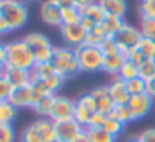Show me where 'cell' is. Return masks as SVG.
Returning a JSON list of instances; mask_svg holds the SVG:
<instances>
[{"label":"cell","instance_id":"13","mask_svg":"<svg viewBox=\"0 0 155 142\" xmlns=\"http://www.w3.org/2000/svg\"><path fill=\"white\" fill-rule=\"evenodd\" d=\"M142 39H143V35H142L140 29L134 27V25H128V24H125V27L115 35V40H117L118 44L125 45L127 49L137 47L138 42H140Z\"/></svg>","mask_w":155,"mask_h":142},{"label":"cell","instance_id":"39","mask_svg":"<svg viewBox=\"0 0 155 142\" xmlns=\"http://www.w3.org/2000/svg\"><path fill=\"white\" fill-rule=\"evenodd\" d=\"M12 90H14V87H12L10 82L7 80V77L2 74L0 75V100H8Z\"/></svg>","mask_w":155,"mask_h":142},{"label":"cell","instance_id":"50","mask_svg":"<svg viewBox=\"0 0 155 142\" xmlns=\"http://www.w3.org/2000/svg\"><path fill=\"white\" fill-rule=\"evenodd\" d=\"M55 4L64 10V8H68V7H75L74 5V0H54Z\"/></svg>","mask_w":155,"mask_h":142},{"label":"cell","instance_id":"24","mask_svg":"<svg viewBox=\"0 0 155 142\" xmlns=\"http://www.w3.org/2000/svg\"><path fill=\"white\" fill-rule=\"evenodd\" d=\"M80 12H82V15H84V17L92 19V20H94L95 24H98V25H100L102 22L107 19V14H105L104 8L98 5V2H95V4L88 5L87 8H84V10H80Z\"/></svg>","mask_w":155,"mask_h":142},{"label":"cell","instance_id":"20","mask_svg":"<svg viewBox=\"0 0 155 142\" xmlns=\"http://www.w3.org/2000/svg\"><path fill=\"white\" fill-rule=\"evenodd\" d=\"M18 117V109L10 100H0V124L12 125Z\"/></svg>","mask_w":155,"mask_h":142},{"label":"cell","instance_id":"49","mask_svg":"<svg viewBox=\"0 0 155 142\" xmlns=\"http://www.w3.org/2000/svg\"><path fill=\"white\" fill-rule=\"evenodd\" d=\"M147 94L155 100V79H152V80H147Z\"/></svg>","mask_w":155,"mask_h":142},{"label":"cell","instance_id":"51","mask_svg":"<svg viewBox=\"0 0 155 142\" xmlns=\"http://www.w3.org/2000/svg\"><path fill=\"white\" fill-rule=\"evenodd\" d=\"M125 142H143V140L140 139V135H132V137H128Z\"/></svg>","mask_w":155,"mask_h":142},{"label":"cell","instance_id":"46","mask_svg":"<svg viewBox=\"0 0 155 142\" xmlns=\"http://www.w3.org/2000/svg\"><path fill=\"white\" fill-rule=\"evenodd\" d=\"M10 27H8V24H7V20H5L2 15H0V37H4V35H7V34H10Z\"/></svg>","mask_w":155,"mask_h":142},{"label":"cell","instance_id":"11","mask_svg":"<svg viewBox=\"0 0 155 142\" xmlns=\"http://www.w3.org/2000/svg\"><path fill=\"white\" fill-rule=\"evenodd\" d=\"M90 95L95 99L97 102V110L102 112V114L108 115L112 110H114L117 105L112 100L110 92H108V85H98V87H94L90 90Z\"/></svg>","mask_w":155,"mask_h":142},{"label":"cell","instance_id":"27","mask_svg":"<svg viewBox=\"0 0 155 142\" xmlns=\"http://www.w3.org/2000/svg\"><path fill=\"white\" fill-rule=\"evenodd\" d=\"M118 77L124 79L125 82L127 80H132V79H137L140 77V72H138V65L134 64V62H130L127 59V60L124 62V65H122L120 72H118Z\"/></svg>","mask_w":155,"mask_h":142},{"label":"cell","instance_id":"12","mask_svg":"<svg viewBox=\"0 0 155 142\" xmlns=\"http://www.w3.org/2000/svg\"><path fill=\"white\" fill-rule=\"evenodd\" d=\"M108 92H110V97H112V100L115 102V105H127L128 100H130V97H132L127 90V82H125L124 79H120L118 75L110 80V84H108Z\"/></svg>","mask_w":155,"mask_h":142},{"label":"cell","instance_id":"23","mask_svg":"<svg viewBox=\"0 0 155 142\" xmlns=\"http://www.w3.org/2000/svg\"><path fill=\"white\" fill-rule=\"evenodd\" d=\"M87 134L92 142H117L118 139L107 132L104 127H87Z\"/></svg>","mask_w":155,"mask_h":142},{"label":"cell","instance_id":"21","mask_svg":"<svg viewBox=\"0 0 155 142\" xmlns=\"http://www.w3.org/2000/svg\"><path fill=\"white\" fill-rule=\"evenodd\" d=\"M100 25L104 27V30L107 32L108 37H110V39H115V35H117L118 32H120L122 29L125 27V20H124L122 17H107Z\"/></svg>","mask_w":155,"mask_h":142},{"label":"cell","instance_id":"35","mask_svg":"<svg viewBox=\"0 0 155 142\" xmlns=\"http://www.w3.org/2000/svg\"><path fill=\"white\" fill-rule=\"evenodd\" d=\"M104 129H105L107 132H110L112 135L118 137V135L124 132L125 124H122L118 119H114V117H108V115H107V120H105V124H104Z\"/></svg>","mask_w":155,"mask_h":142},{"label":"cell","instance_id":"40","mask_svg":"<svg viewBox=\"0 0 155 142\" xmlns=\"http://www.w3.org/2000/svg\"><path fill=\"white\" fill-rule=\"evenodd\" d=\"M127 59H128L130 62H134V64H137V65H142L145 60H147V57H145V55L142 54V52L138 50L137 47H134V49H130V50H128Z\"/></svg>","mask_w":155,"mask_h":142},{"label":"cell","instance_id":"47","mask_svg":"<svg viewBox=\"0 0 155 142\" xmlns=\"http://www.w3.org/2000/svg\"><path fill=\"white\" fill-rule=\"evenodd\" d=\"M97 0H74V5L78 8V10H84V8H87L88 5L95 4Z\"/></svg>","mask_w":155,"mask_h":142},{"label":"cell","instance_id":"36","mask_svg":"<svg viewBox=\"0 0 155 142\" xmlns=\"http://www.w3.org/2000/svg\"><path fill=\"white\" fill-rule=\"evenodd\" d=\"M20 142H44L40 137V134L37 132V129L34 127V125H27V127L22 130L20 134Z\"/></svg>","mask_w":155,"mask_h":142},{"label":"cell","instance_id":"4","mask_svg":"<svg viewBox=\"0 0 155 142\" xmlns=\"http://www.w3.org/2000/svg\"><path fill=\"white\" fill-rule=\"evenodd\" d=\"M80 65V72L85 74H95L102 70L104 67V52L100 47H92V45H80L75 49Z\"/></svg>","mask_w":155,"mask_h":142},{"label":"cell","instance_id":"14","mask_svg":"<svg viewBox=\"0 0 155 142\" xmlns=\"http://www.w3.org/2000/svg\"><path fill=\"white\" fill-rule=\"evenodd\" d=\"M4 75L7 77V80L10 82V85L14 89L17 87H25L30 85L32 80V70H25V69H14V67H7L4 70Z\"/></svg>","mask_w":155,"mask_h":142},{"label":"cell","instance_id":"2","mask_svg":"<svg viewBox=\"0 0 155 142\" xmlns=\"http://www.w3.org/2000/svg\"><path fill=\"white\" fill-rule=\"evenodd\" d=\"M52 64H54L55 70H57L65 80L80 74V65H78L77 52H75V49H70V47H67V45L55 47Z\"/></svg>","mask_w":155,"mask_h":142},{"label":"cell","instance_id":"9","mask_svg":"<svg viewBox=\"0 0 155 142\" xmlns=\"http://www.w3.org/2000/svg\"><path fill=\"white\" fill-rule=\"evenodd\" d=\"M82 130H84V127H82L75 119L55 122V135H57V142H72Z\"/></svg>","mask_w":155,"mask_h":142},{"label":"cell","instance_id":"16","mask_svg":"<svg viewBox=\"0 0 155 142\" xmlns=\"http://www.w3.org/2000/svg\"><path fill=\"white\" fill-rule=\"evenodd\" d=\"M37 132L40 134L44 142H57V135H55V122L48 117H40L37 120L32 122Z\"/></svg>","mask_w":155,"mask_h":142},{"label":"cell","instance_id":"19","mask_svg":"<svg viewBox=\"0 0 155 142\" xmlns=\"http://www.w3.org/2000/svg\"><path fill=\"white\" fill-rule=\"evenodd\" d=\"M98 5L104 8L107 17H125L127 12V0H97Z\"/></svg>","mask_w":155,"mask_h":142},{"label":"cell","instance_id":"6","mask_svg":"<svg viewBox=\"0 0 155 142\" xmlns=\"http://www.w3.org/2000/svg\"><path fill=\"white\" fill-rule=\"evenodd\" d=\"M74 115H75V100L65 97V95H55L48 119H52L54 122H60L74 119Z\"/></svg>","mask_w":155,"mask_h":142},{"label":"cell","instance_id":"37","mask_svg":"<svg viewBox=\"0 0 155 142\" xmlns=\"http://www.w3.org/2000/svg\"><path fill=\"white\" fill-rule=\"evenodd\" d=\"M138 12H140V19L142 17L155 19V0H140Z\"/></svg>","mask_w":155,"mask_h":142},{"label":"cell","instance_id":"22","mask_svg":"<svg viewBox=\"0 0 155 142\" xmlns=\"http://www.w3.org/2000/svg\"><path fill=\"white\" fill-rule=\"evenodd\" d=\"M108 39L107 32L104 30L102 25H97L94 30L87 32V37H85V45H92V47H102L105 40Z\"/></svg>","mask_w":155,"mask_h":142},{"label":"cell","instance_id":"15","mask_svg":"<svg viewBox=\"0 0 155 142\" xmlns=\"http://www.w3.org/2000/svg\"><path fill=\"white\" fill-rule=\"evenodd\" d=\"M8 100L15 105L17 109H24V107H34V94H32L30 85L25 87H17L12 90Z\"/></svg>","mask_w":155,"mask_h":142},{"label":"cell","instance_id":"28","mask_svg":"<svg viewBox=\"0 0 155 142\" xmlns=\"http://www.w3.org/2000/svg\"><path fill=\"white\" fill-rule=\"evenodd\" d=\"M32 74H34V77L40 79V80H45V79L52 77L54 74H57V70H55L54 64L52 62H45V64H37L34 67V70H32Z\"/></svg>","mask_w":155,"mask_h":142},{"label":"cell","instance_id":"32","mask_svg":"<svg viewBox=\"0 0 155 142\" xmlns=\"http://www.w3.org/2000/svg\"><path fill=\"white\" fill-rule=\"evenodd\" d=\"M138 72L145 82L155 79V59H147L142 65H138Z\"/></svg>","mask_w":155,"mask_h":142},{"label":"cell","instance_id":"34","mask_svg":"<svg viewBox=\"0 0 155 142\" xmlns=\"http://www.w3.org/2000/svg\"><path fill=\"white\" fill-rule=\"evenodd\" d=\"M137 49H138V50H140L147 59H155V40H153V39L143 37L140 42H138Z\"/></svg>","mask_w":155,"mask_h":142},{"label":"cell","instance_id":"10","mask_svg":"<svg viewBox=\"0 0 155 142\" xmlns=\"http://www.w3.org/2000/svg\"><path fill=\"white\" fill-rule=\"evenodd\" d=\"M40 19L48 27H62V8L54 0H44L40 5Z\"/></svg>","mask_w":155,"mask_h":142},{"label":"cell","instance_id":"30","mask_svg":"<svg viewBox=\"0 0 155 142\" xmlns=\"http://www.w3.org/2000/svg\"><path fill=\"white\" fill-rule=\"evenodd\" d=\"M44 84H45V87H47V90L50 92V94H54V95H57V92L60 90L62 87H64V84H65V79L62 77L60 74H54L52 77H48V79H45L44 80Z\"/></svg>","mask_w":155,"mask_h":142},{"label":"cell","instance_id":"45","mask_svg":"<svg viewBox=\"0 0 155 142\" xmlns=\"http://www.w3.org/2000/svg\"><path fill=\"white\" fill-rule=\"evenodd\" d=\"M5 69H7V65H5V44L0 42V75L4 74Z\"/></svg>","mask_w":155,"mask_h":142},{"label":"cell","instance_id":"8","mask_svg":"<svg viewBox=\"0 0 155 142\" xmlns=\"http://www.w3.org/2000/svg\"><path fill=\"white\" fill-rule=\"evenodd\" d=\"M128 107L132 110L134 120H142L145 119L153 109V99L145 92V94H138V95H132L128 100Z\"/></svg>","mask_w":155,"mask_h":142},{"label":"cell","instance_id":"42","mask_svg":"<svg viewBox=\"0 0 155 142\" xmlns=\"http://www.w3.org/2000/svg\"><path fill=\"white\" fill-rule=\"evenodd\" d=\"M105 120H107V115L102 114V112H97V114L94 115V119H92V122H90L88 127H104Z\"/></svg>","mask_w":155,"mask_h":142},{"label":"cell","instance_id":"52","mask_svg":"<svg viewBox=\"0 0 155 142\" xmlns=\"http://www.w3.org/2000/svg\"><path fill=\"white\" fill-rule=\"evenodd\" d=\"M25 2H38V0H25Z\"/></svg>","mask_w":155,"mask_h":142},{"label":"cell","instance_id":"44","mask_svg":"<svg viewBox=\"0 0 155 142\" xmlns=\"http://www.w3.org/2000/svg\"><path fill=\"white\" fill-rule=\"evenodd\" d=\"M80 25H82V27L85 29V32H90V30H94V29L97 27L98 24H95V22L92 20V19H88V17H84V15H82V20H80Z\"/></svg>","mask_w":155,"mask_h":142},{"label":"cell","instance_id":"1","mask_svg":"<svg viewBox=\"0 0 155 142\" xmlns=\"http://www.w3.org/2000/svg\"><path fill=\"white\" fill-rule=\"evenodd\" d=\"M5 65L14 69L34 70V67L37 65L35 54L24 39L10 40L5 44Z\"/></svg>","mask_w":155,"mask_h":142},{"label":"cell","instance_id":"7","mask_svg":"<svg viewBox=\"0 0 155 142\" xmlns=\"http://www.w3.org/2000/svg\"><path fill=\"white\" fill-rule=\"evenodd\" d=\"M58 32H60V37L65 42V45L70 49H77V47L85 44L87 32H85V29L80 24H70V25L64 24L58 29Z\"/></svg>","mask_w":155,"mask_h":142},{"label":"cell","instance_id":"26","mask_svg":"<svg viewBox=\"0 0 155 142\" xmlns=\"http://www.w3.org/2000/svg\"><path fill=\"white\" fill-rule=\"evenodd\" d=\"M108 117H114V119H118V120L122 122V124H130V122H134V115H132V110L130 107L127 105H117V107L114 109V110L108 114Z\"/></svg>","mask_w":155,"mask_h":142},{"label":"cell","instance_id":"38","mask_svg":"<svg viewBox=\"0 0 155 142\" xmlns=\"http://www.w3.org/2000/svg\"><path fill=\"white\" fill-rule=\"evenodd\" d=\"M15 129L14 125L0 124V142H15Z\"/></svg>","mask_w":155,"mask_h":142},{"label":"cell","instance_id":"3","mask_svg":"<svg viewBox=\"0 0 155 142\" xmlns=\"http://www.w3.org/2000/svg\"><path fill=\"white\" fill-rule=\"evenodd\" d=\"M0 15L7 20L10 30H18L28 22V7L24 0H5L0 2Z\"/></svg>","mask_w":155,"mask_h":142},{"label":"cell","instance_id":"5","mask_svg":"<svg viewBox=\"0 0 155 142\" xmlns=\"http://www.w3.org/2000/svg\"><path fill=\"white\" fill-rule=\"evenodd\" d=\"M97 112H98L97 110V102H95V99L90 95V92H88V94H82L80 97L75 100L74 119L84 129H87L88 125H90L92 119H94V115L97 114Z\"/></svg>","mask_w":155,"mask_h":142},{"label":"cell","instance_id":"29","mask_svg":"<svg viewBox=\"0 0 155 142\" xmlns=\"http://www.w3.org/2000/svg\"><path fill=\"white\" fill-rule=\"evenodd\" d=\"M80 20H82V12L78 10L77 7H68V8H64V10H62V22H64L65 25L80 24Z\"/></svg>","mask_w":155,"mask_h":142},{"label":"cell","instance_id":"17","mask_svg":"<svg viewBox=\"0 0 155 142\" xmlns=\"http://www.w3.org/2000/svg\"><path fill=\"white\" fill-rule=\"evenodd\" d=\"M24 40L27 42V45L32 49V50H34V54L44 50V49L55 47V45L52 44L50 39H48L45 34H42V32H30V34H27L24 37Z\"/></svg>","mask_w":155,"mask_h":142},{"label":"cell","instance_id":"43","mask_svg":"<svg viewBox=\"0 0 155 142\" xmlns=\"http://www.w3.org/2000/svg\"><path fill=\"white\" fill-rule=\"evenodd\" d=\"M140 139L143 142H155V127H148L143 132H140Z\"/></svg>","mask_w":155,"mask_h":142},{"label":"cell","instance_id":"48","mask_svg":"<svg viewBox=\"0 0 155 142\" xmlns=\"http://www.w3.org/2000/svg\"><path fill=\"white\" fill-rule=\"evenodd\" d=\"M72 142H92L90 137H88V134H87V129H84V130H82L80 134H78Z\"/></svg>","mask_w":155,"mask_h":142},{"label":"cell","instance_id":"31","mask_svg":"<svg viewBox=\"0 0 155 142\" xmlns=\"http://www.w3.org/2000/svg\"><path fill=\"white\" fill-rule=\"evenodd\" d=\"M127 90H128V94H130V95L145 94V92H147V82H145L142 77L127 80Z\"/></svg>","mask_w":155,"mask_h":142},{"label":"cell","instance_id":"18","mask_svg":"<svg viewBox=\"0 0 155 142\" xmlns=\"http://www.w3.org/2000/svg\"><path fill=\"white\" fill-rule=\"evenodd\" d=\"M125 60H127V57H124L120 52H117V54H104V67H102V70L105 74L112 75V77H117Z\"/></svg>","mask_w":155,"mask_h":142},{"label":"cell","instance_id":"53","mask_svg":"<svg viewBox=\"0 0 155 142\" xmlns=\"http://www.w3.org/2000/svg\"><path fill=\"white\" fill-rule=\"evenodd\" d=\"M0 2H5V0H0Z\"/></svg>","mask_w":155,"mask_h":142},{"label":"cell","instance_id":"33","mask_svg":"<svg viewBox=\"0 0 155 142\" xmlns=\"http://www.w3.org/2000/svg\"><path fill=\"white\" fill-rule=\"evenodd\" d=\"M140 32H142L143 37L153 39V40H155V19L142 17L140 19Z\"/></svg>","mask_w":155,"mask_h":142},{"label":"cell","instance_id":"25","mask_svg":"<svg viewBox=\"0 0 155 142\" xmlns=\"http://www.w3.org/2000/svg\"><path fill=\"white\" fill-rule=\"evenodd\" d=\"M54 99H55V95H52V94L45 95V97H42L40 100H38L32 109H34L35 114H38L40 117H48V115H50V110H52V104H54Z\"/></svg>","mask_w":155,"mask_h":142},{"label":"cell","instance_id":"41","mask_svg":"<svg viewBox=\"0 0 155 142\" xmlns=\"http://www.w3.org/2000/svg\"><path fill=\"white\" fill-rule=\"evenodd\" d=\"M100 49H102L104 54H117V52H120V50H118V42L115 40V39H110V37L102 44Z\"/></svg>","mask_w":155,"mask_h":142}]
</instances>
